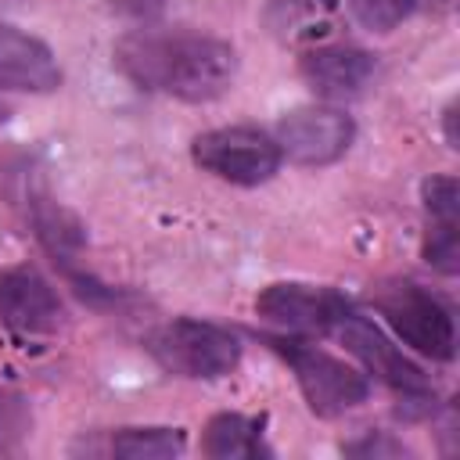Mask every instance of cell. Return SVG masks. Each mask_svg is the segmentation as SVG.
<instances>
[{
  "instance_id": "obj_1",
  "label": "cell",
  "mask_w": 460,
  "mask_h": 460,
  "mask_svg": "<svg viewBox=\"0 0 460 460\" xmlns=\"http://www.w3.org/2000/svg\"><path fill=\"white\" fill-rule=\"evenodd\" d=\"M115 65L137 86L190 104L223 97L237 75L234 47L208 32H126L115 43Z\"/></svg>"
},
{
  "instance_id": "obj_2",
  "label": "cell",
  "mask_w": 460,
  "mask_h": 460,
  "mask_svg": "<svg viewBox=\"0 0 460 460\" xmlns=\"http://www.w3.org/2000/svg\"><path fill=\"white\" fill-rule=\"evenodd\" d=\"M151 356L183 377H226L241 363V338L219 323L180 316L151 334Z\"/></svg>"
},
{
  "instance_id": "obj_3",
  "label": "cell",
  "mask_w": 460,
  "mask_h": 460,
  "mask_svg": "<svg viewBox=\"0 0 460 460\" xmlns=\"http://www.w3.org/2000/svg\"><path fill=\"white\" fill-rule=\"evenodd\" d=\"M270 345L295 370V381L316 417L349 413L352 406H359L370 395V381L345 359H338L309 341H295V338H270Z\"/></svg>"
},
{
  "instance_id": "obj_4",
  "label": "cell",
  "mask_w": 460,
  "mask_h": 460,
  "mask_svg": "<svg viewBox=\"0 0 460 460\" xmlns=\"http://www.w3.org/2000/svg\"><path fill=\"white\" fill-rule=\"evenodd\" d=\"M190 155L205 172H212L226 183H237V187H259V183L273 180V172L284 162L277 140L255 126L208 129L194 140Z\"/></svg>"
},
{
  "instance_id": "obj_5",
  "label": "cell",
  "mask_w": 460,
  "mask_h": 460,
  "mask_svg": "<svg viewBox=\"0 0 460 460\" xmlns=\"http://www.w3.org/2000/svg\"><path fill=\"white\" fill-rule=\"evenodd\" d=\"M374 305L402 345L431 359H453L456 327H453L449 309L431 291L417 284H392L374 298Z\"/></svg>"
},
{
  "instance_id": "obj_6",
  "label": "cell",
  "mask_w": 460,
  "mask_h": 460,
  "mask_svg": "<svg viewBox=\"0 0 460 460\" xmlns=\"http://www.w3.org/2000/svg\"><path fill=\"white\" fill-rule=\"evenodd\" d=\"M356 137V126L345 111L327 104L295 108L277 122V147L295 165H331L338 162Z\"/></svg>"
},
{
  "instance_id": "obj_7",
  "label": "cell",
  "mask_w": 460,
  "mask_h": 460,
  "mask_svg": "<svg viewBox=\"0 0 460 460\" xmlns=\"http://www.w3.org/2000/svg\"><path fill=\"white\" fill-rule=\"evenodd\" d=\"M255 313L288 334H327L349 313V302L331 288L313 284H270L255 298Z\"/></svg>"
},
{
  "instance_id": "obj_8",
  "label": "cell",
  "mask_w": 460,
  "mask_h": 460,
  "mask_svg": "<svg viewBox=\"0 0 460 460\" xmlns=\"http://www.w3.org/2000/svg\"><path fill=\"white\" fill-rule=\"evenodd\" d=\"M334 334L345 341V349H349V352L367 367V374H374L377 381H385V385H392L395 392H406V395H428V381H424L420 367L410 363V359L402 356V349L392 345L388 334H385L374 320H367V316H359V313L349 309V313L338 320Z\"/></svg>"
},
{
  "instance_id": "obj_9",
  "label": "cell",
  "mask_w": 460,
  "mask_h": 460,
  "mask_svg": "<svg viewBox=\"0 0 460 460\" xmlns=\"http://www.w3.org/2000/svg\"><path fill=\"white\" fill-rule=\"evenodd\" d=\"M0 323L22 338H43L61 323V302L43 273L11 266L0 273Z\"/></svg>"
},
{
  "instance_id": "obj_10",
  "label": "cell",
  "mask_w": 460,
  "mask_h": 460,
  "mask_svg": "<svg viewBox=\"0 0 460 460\" xmlns=\"http://www.w3.org/2000/svg\"><path fill=\"white\" fill-rule=\"evenodd\" d=\"M58 86H61V68L54 50L14 25H0V90L50 93Z\"/></svg>"
},
{
  "instance_id": "obj_11",
  "label": "cell",
  "mask_w": 460,
  "mask_h": 460,
  "mask_svg": "<svg viewBox=\"0 0 460 460\" xmlns=\"http://www.w3.org/2000/svg\"><path fill=\"white\" fill-rule=\"evenodd\" d=\"M374 58L359 47L349 43H323L305 50L302 58V79L313 86V93L327 97V101H345L367 90V83L374 79Z\"/></svg>"
},
{
  "instance_id": "obj_12",
  "label": "cell",
  "mask_w": 460,
  "mask_h": 460,
  "mask_svg": "<svg viewBox=\"0 0 460 460\" xmlns=\"http://www.w3.org/2000/svg\"><path fill=\"white\" fill-rule=\"evenodd\" d=\"M201 449L216 460H255V456H270L266 442H262V420L244 417V413H219L208 420Z\"/></svg>"
},
{
  "instance_id": "obj_13",
  "label": "cell",
  "mask_w": 460,
  "mask_h": 460,
  "mask_svg": "<svg viewBox=\"0 0 460 460\" xmlns=\"http://www.w3.org/2000/svg\"><path fill=\"white\" fill-rule=\"evenodd\" d=\"M111 453L126 460H169L183 453V431L176 428H122L111 438Z\"/></svg>"
},
{
  "instance_id": "obj_14",
  "label": "cell",
  "mask_w": 460,
  "mask_h": 460,
  "mask_svg": "<svg viewBox=\"0 0 460 460\" xmlns=\"http://www.w3.org/2000/svg\"><path fill=\"white\" fill-rule=\"evenodd\" d=\"M334 14V0H280L273 7V29L284 40H309L313 29L323 32Z\"/></svg>"
},
{
  "instance_id": "obj_15",
  "label": "cell",
  "mask_w": 460,
  "mask_h": 460,
  "mask_svg": "<svg viewBox=\"0 0 460 460\" xmlns=\"http://www.w3.org/2000/svg\"><path fill=\"white\" fill-rule=\"evenodd\" d=\"M349 7H352L356 22L363 29H370V32H392L395 25H402L413 14L417 0H349Z\"/></svg>"
},
{
  "instance_id": "obj_16",
  "label": "cell",
  "mask_w": 460,
  "mask_h": 460,
  "mask_svg": "<svg viewBox=\"0 0 460 460\" xmlns=\"http://www.w3.org/2000/svg\"><path fill=\"white\" fill-rule=\"evenodd\" d=\"M420 194H424V208H428L431 223H446V226H456L460 223V187H456L453 176H431V180H424Z\"/></svg>"
},
{
  "instance_id": "obj_17",
  "label": "cell",
  "mask_w": 460,
  "mask_h": 460,
  "mask_svg": "<svg viewBox=\"0 0 460 460\" xmlns=\"http://www.w3.org/2000/svg\"><path fill=\"white\" fill-rule=\"evenodd\" d=\"M424 259H428L438 273L453 277V273L460 270V234H456V226L431 223L428 241H424Z\"/></svg>"
},
{
  "instance_id": "obj_18",
  "label": "cell",
  "mask_w": 460,
  "mask_h": 460,
  "mask_svg": "<svg viewBox=\"0 0 460 460\" xmlns=\"http://www.w3.org/2000/svg\"><path fill=\"white\" fill-rule=\"evenodd\" d=\"M122 14H129V18H140V22H147V18H155V14H162V7H165V0H111Z\"/></svg>"
},
{
  "instance_id": "obj_19",
  "label": "cell",
  "mask_w": 460,
  "mask_h": 460,
  "mask_svg": "<svg viewBox=\"0 0 460 460\" xmlns=\"http://www.w3.org/2000/svg\"><path fill=\"white\" fill-rule=\"evenodd\" d=\"M349 453H363V456H377V453H402V446H395V442H374V438H367V442H356V446H349Z\"/></svg>"
}]
</instances>
